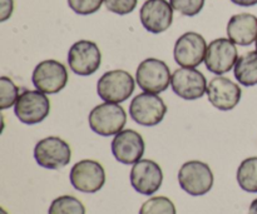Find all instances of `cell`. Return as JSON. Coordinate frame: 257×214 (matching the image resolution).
<instances>
[{"mask_svg":"<svg viewBox=\"0 0 257 214\" xmlns=\"http://www.w3.org/2000/svg\"><path fill=\"white\" fill-rule=\"evenodd\" d=\"M135 79L125 70L115 69L105 72L99 78L97 92L100 99L108 103H123L132 95L136 88Z\"/></svg>","mask_w":257,"mask_h":214,"instance_id":"obj_3","label":"cell"},{"mask_svg":"<svg viewBox=\"0 0 257 214\" xmlns=\"http://www.w3.org/2000/svg\"><path fill=\"white\" fill-rule=\"evenodd\" d=\"M167 113V105L162 98L153 93H141L136 95L130 105V115L137 124L155 127L160 124Z\"/></svg>","mask_w":257,"mask_h":214,"instance_id":"obj_5","label":"cell"},{"mask_svg":"<svg viewBox=\"0 0 257 214\" xmlns=\"http://www.w3.org/2000/svg\"><path fill=\"white\" fill-rule=\"evenodd\" d=\"M34 87L45 94H57L68 83V72L64 64L58 60L48 59L35 67L32 75Z\"/></svg>","mask_w":257,"mask_h":214,"instance_id":"obj_8","label":"cell"},{"mask_svg":"<svg viewBox=\"0 0 257 214\" xmlns=\"http://www.w3.org/2000/svg\"><path fill=\"white\" fill-rule=\"evenodd\" d=\"M173 93L185 100H196L207 92L205 75L195 68H180L175 70L171 80Z\"/></svg>","mask_w":257,"mask_h":214,"instance_id":"obj_13","label":"cell"},{"mask_svg":"<svg viewBox=\"0 0 257 214\" xmlns=\"http://www.w3.org/2000/svg\"><path fill=\"white\" fill-rule=\"evenodd\" d=\"M145 140L133 129H125L115 134L112 140V153L123 164H135L145 154Z\"/></svg>","mask_w":257,"mask_h":214,"instance_id":"obj_16","label":"cell"},{"mask_svg":"<svg viewBox=\"0 0 257 214\" xmlns=\"http://www.w3.org/2000/svg\"><path fill=\"white\" fill-rule=\"evenodd\" d=\"M238 52L235 43L226 38H218L207 45L205 57L206 68L216 75H222L235 68Z\"/></svg>","mask_w":257,"mask_h":214,"instance_id":"obj_11","label":"cell"},{"mask_svg":"<svg viewBox=\"0 0 257 214\" xmlns=\"http://www.w3.org/2000/svg\"><path fill=\"white\" fill-rule=\"evenodd\" d=\"M34 158L40 167L57 170L69 164L72 149L59 137H47L39 140L34 148Z\"/></svg>","mask_w":257,"mask_h":214,"instance_id":"obj_7","label":"cell"},{"mask_svg":"<svg viewBox=\"0 0 257 214\" xmlns=\"http://www.w3.org/2000/svg\"><path fill=\"white\" fill-rule=\"evenodd\" d=\"M235 78L245 87L257 84V50L246 53L238 58L235 65Z\"/></svg>","mask_w":257,"mask_h":214,"instance_id":"obj_19","label":"cell"},{"mask_svg":"<svg viewBox=\"0 0 257 214\" xmlns=\"http://www.w3.org/2000/svg\"><path fill=\"white\" fill-rule=\"evenodd\" d=\"M48 214H85V208L73 195H60L53 200Z\"/></svg>","mask_w":257,"mask_h":214,"instance_id":"obj_21","label":"cell"},{"mask_svg":"<svg viewBox=\"0 0 257 214\" xmlns=\"http://www.w3.org/2000/svg\"><path fill=\"white\" fill-rule=\"evenodd\" d=\"M0 22H5L9 19L14 10V2L13 0H0Z\"/></svg>","mask_w":257,"mask_h":214,"instance_id":"obj_27","label":"cell"},{"mask_svg":"<svg viewBox=\"0 0 257 214\" xmlns=\"http://www.w3.org/2000/svg\"><path fill=\"white\" fill-rule=\"evenodd\" d=\"M228 39L241 47H247L257 39V17L241 13L231 17L227 23Z\"/></svg>","mask_w":257,"mask_h":214,"instance_id":"obj_18","label":"cell"},{"mask_svg":"<svg viewBox=\"0 0 257 214\" xmlns=\"http://www.w3.org/2000/svg\"><path fill=\"white\" fill-rule=\"evenodd\" d=\"M207 44L205 38L195 32L181 35L173 48V58L178 65L185 68H196L205 60Z\"/></svg>","mask_w":257,"mask_h":214,"instance_id":"obj_12","label":"cell"},{"mask_svg":"<svg viewBox=\"0 0 257 214\" xmlns=\"http://www.w3.org/2000/svg\"><path fill=\"white\" fill-rule=\"evenodd\" d=\"M140 19L147 32L161 34L172 25L173 8L167 0H147L141 8Z\"/></svg>","mask_w":257,"mask_h":214,"instance_id":"obj_15","label":"cell"},{"mask_svg":"<svg viewBox=\"0 0 257 214\" xmlns=\"http://www.w3.org/2000/svg\"><path fill=\"white\" fill-rule=\"evenodd\" d=\"M131 185L136 192L151 195L157 192L163 182L162 168L151 159H141L133 164L131 170Z\"/></svg>","mask_w":257,"mask_h":214,"instance_id":"obj_14","label":"cell"},{"mask_svg":"<svg viewBox=\"0 0 257 214\" xmlns=\"http://www.w3.org/2000/svg\"><path fill=\"white\" fill-rule=\"evenodd\" d=\"M104 5L114 14L127 15L136 9L137 0H104Z\"/></svg>","mask_w":257,"mask_h":214,"instance_id":"obj_26","label":"cell"},{"mask_svg":"<svg viewBox=\"0 0 257 214\" xmlns=\"http://www.w3.org/2000/svg\"><path fill=\"white\" fill-rule=\"evenodd\" d=\"M237 183L247 193H257V157L246 158L238 165Z\"/></svg>","mask_w":257,"mask_h":214,"instance_id":"obj_20","label":"cell"},{"mask_svg":"<svg viewBox=\"0 0 257 214\" xmlns=\"http://www.w3.org/2000/svg\"><path fill=\"white\" fill-rule=\"evenodd\" d=\"M256 50H257V39H256Z\"/></svg>","mask_w":257,"mask_h":214,"instance_id":"obj_31","label":"cell"},{"mask_svg":"<svg viewBox=\"0 0 257 214\" xmlns=\"http://www.w3.org/2000/svg\"><path fill=\"white\" fill-rule=\"evenodd\" d=\"M104 0H68V5L79 15H90L100 9Z\"/></svg>","mask_w":257,"mask_h":214,"instance_id":"obj_25","label":"cell"},{"mask_svg":"<svg viewBox=\"0 0 257 214\" xmlns=\"http://www.w3.org/2000/svg\"><path fill=\"white\" fill-rule=\"evenodd\" d=\"M176 12L185 17H195L203 9L205 0H170Z\"/></svg>","mask_w":257,"mask_h":214,"instance_id":"obj_24","label":"cell"},{"mask_svg":"<svg viewBox=\"0 0 257 214\" xmlns=\"http://www.w3.org/2000/svg\"><path fill=\"white\" fill-rule=\"evenodd\" d=\"M88 122L95 134L110 137L122 132L127 122V114L117 103L105 102L90 110Z\"/></svg>","mask_w":257,"mask_h":214,"instance_id":"obj_1","label":"cell"},{"mask_svg":"<svg viewBox=\"0 0 257 214\" xmlns=\"http://www.w3.org/2000/svg\"><path fill=\"white\" fill-rule=\"evenodd\" d=\"M0 210H2V214H8V213H7V210H5L4 208H2V209H0Z\"/></svg>","mask_w":257,"mask_h":214,"instance_id":"obj_30","label":"cell"},{"mask_svg":"<svg viewBox=\"0 0 257 214\" xmlns=\"http://www.w3.org/2000/svg\"><path fill=\"white\" fill-rule=\"evenodd\" d=\"M180 187L193 197L205 195L213 187V173L210 165L201 160L186 162L178 170Z\"/></svg>","mask_w":257,"mask_h":214,"instance_id":"obj_2","label":"cell"},{"mask_svg":"<svg viewBox=\"0 0 257 214\" xmlns=\"http://www.w3.org/2000/svg\"><path fill=\"white\" fill-rule=\"evenodd\" d=\"M206 93L211 104L222 112L233 109L242 97V90L238 84L225 77L213 78L207 84Z\"/></svg>","mask_w":257,"mask_h":214,"instance_id":"obj_17","label":"cell"},{"mask_svg":"<svg viewBox=\"0 0 257 214\" xmlns=\"http://www.w3.org/2000/svg\"><path fill=\"white\" fill-rule=\"evenodd\" d=\"M171 72L168 65L163 60L156 58H148L143 60L136 72V82L138 87L147 93L158 94L170 87Z\"/></svg>","mask_w":257,"mask_h":214,"instance_id":"obj_4","label":"cell"},{"mask_svg":"<svg viewBox=\"0 0 257 214\" xmlns=\"http://www.w3.org/2000/svg\"><path fill=\"white\" fill-rule=\"evenodd\" d=\"M19 97V88L15 85L10 78H0V108L2 110L8 109L15 104Z\"/></svg>","mask_w":257,"mask_h":214,"instance_id":"obj_23","label":"cell"},{"mask_svg":"<svg viewBox=\"0 0 257 214\" xmlns=\"http://www.w3.org/2000/svg\"><path fill=\"white\" fill-rule=\"evenodd\" d=\"M102 53L94 42L79 40L70 47L68 52V64L70 70L77 75L87 77L99 69Z\"/></svg>","mask_w":257,"mask_h":214,"instance_id":"obj_9","label":"cell"},{"mask_svg":"<svg viewBox=\"0 0 257 214\" xmlns=\"http://www.w3.org/2000/svg\"><path fill=\"white\" fill-rule=\"evenodd\" d=\"M140 214H176V207L167 197H152L146 200L140 209Z\"/></svg>","mask_w":257,"mask_h":214,"instance_id":"obj_22","label":"cell"},{"mask_svg":"<svg viewBox=\"0 0 257 214\" xmlns=\"http://www.w3.org/2000/svg\"><path fill=\"white\" fill-rule=\"evenodd\" d=\"M69 179L74 189L82 193H97L105 183L104 168L97 160L83 159L70 169Z\"/></svg>","mask_w":257,"mask_h":214,"instance_id":"obj_10","label":"cell"},{"mask_svg":"<svg viewBox=\"0 0 257 214\" xmlns=\"http://www.w3.org/2000/svg\"><path fill=\"white\" fill-rule=\"evenodd\" d=\"M14 113L24 124H38L49 115L50 102L40 90H24L15 102Z\"/></svg>","mask_w":257,"mask_h":214,"instance_id":"obj_6","label":"cell"},{"mask_svg":"<svg viewBox=\"0 0 257 214\" xmlns=\"http://www.w3.org/2000/svg\"><path fill=\"white\" fill-rule=\"evenodd\" d=\"M231 2L238 7H253L257 4V0H231Z\"/></svg>","mask_w":257,"mask_h":214,"instance_id":"obj_28","label":"cell"},{"mask_svg":"<svg viewBox=\"0 0 257 214\" xmlns=\"http://www.w3.org/2000/svg\"><path fill=\"white\" fill-rule=\"evenodd\" d=\"M248 214H257V198L251 203L250 208H248Z\"/></svg>","mask_w":257,"mask_h":214,"instance_id":"obj_29","label":"cell"}]
</instances>
